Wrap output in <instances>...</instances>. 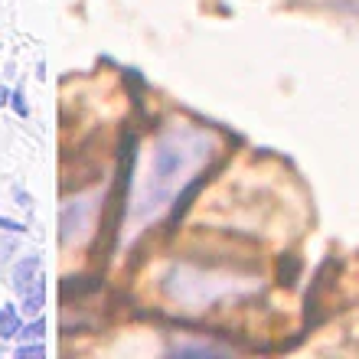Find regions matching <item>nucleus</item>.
I'll return each instance as SVG.
<instances>
[{"label":"nucleus","instance_id":"nucleus-6","mask_svg":"<svg viewBox=\"0 0 359 359\" xmlns=\"http://www.w3.org/2000/svg\"><path fill=\"white\" fill-rule=\"evenodd\" d=\"M43 356H46L43 346H20L17 350V359H43Z\"/></svg>","mask_w":359,"mask_h":359},{"label":"nucleus","instance_id":"nucleus-2","mask_svg":"<svg viewBox=\"0 0 359 359\" xmlns=\"http://www.w3.org/2000/svg\"><path fill=\"white\" fill-rule=\"evenodd\" d=\"M43 278V271H39V258H23L17 265V271H13V287H17V294H23L27 287H33V284Z\"/></svg>","mask_w":359,"mask_h":359},{"label":"nucleus","instance_id":"nucleus-5","mask_svg":"<svg viewBox=\"0 0 359 359\" xmlns=\"http://www.w3.org/2000/svg\"><path fill=\"white\" fill-rule=\"evenodd\" d=\"M43 333H46V323L36 320V323H29V327H23V330H20V337H23V340H39Z\"/></svg>","mask_w":359,"mask_h":359},{"label":"nucleus","instance_id":"nucleus-4","mask_svg":"<svg viewBox=\"0 0 359 359\" xmlns=\"http://www.w3.org/2000/svg\"><path fill=\"white\" fill-rule=\"evenodd\" d=\"M17 333H20L17 307H13V304H4V307H0V337L10 340V337H17Z\"/></svg>","mask_w":359,"mask_h":359},{"label":"nucleus","instance_id":"nucleus-3","mask_svg":"<svg viewBox=\"0 0 359 359\" xmlns=\"http://www.w3.org/2000/svg\"><path fill=\"white\" fill-rule=\"evenodd\" d=\"M20 297H23V313H39L46 307V278H39V281L33 284V287H27Z\"/></svg>","mask_w":359,"mask_h":359},{"label":"nucleus","instance_id":"nucleus-7","mask_svg":"<svg viewBox=\"0 0 359 359\" xmlns=\"http://www.w3.org/2000/svg\"><path fill=\"white\" fill-rule=\"evenodd\" d=\"M13 111L27 114V102H23V92H13Z\"/></svg>","mask_w":359,"mask_h":359},{"label":"nucleus","instance_id":"nucleus-1","mask_svg":"<svg viewBox=\"0 0 359 359\" xmlns=\"http://www.w3.org/2000/svg\"><path fill=\"white\" fill-rule=\"evenodd\" d=\"M209 157V141L203 134H170L154 147L151 177L144 189V206L157 209L187 187V173H193Z\"/></svg>","mask_w":359,"mask_h":359},{"label":"nucleus","instance_id":"nucleus-8","mask_svg":"<svg viewBox=\"0 0 359 359\" xmlns=\"http://www.w3.org/2000/svg\"><path fill=\"white\" fill-rule=\"evenodd\" d=\"M0 229H7V232H23V226H20V222H13V219H4V216H0Z\"/></svg>","mask_w":359,"mask_h":359}]
</instances>
